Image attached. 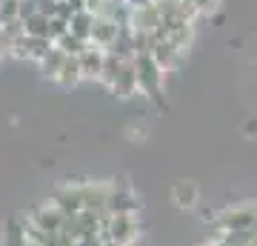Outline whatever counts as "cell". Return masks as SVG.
I'll list each match as a JSON object with an SVG mask.
<instances>
[{
    "mask_svg": "<svg viewBox=\"0 0 257 246\" xmlns=\"http://www.w3.org/2000/svg\"><path fill=\"white\" fill-rule=\"evenodd\" d=\"M111 3H126V0H111Z\"/></svg>",
    "mask_w": 257,
    "mask_h": 246,
    "instance_id": "obj_24",
    "label": "cell"
},
{
    "mask_svg": "<svg viewBox=\"0 0 257 246\" xmlns=\"http://www.w3.org/2000/svg\"><path fill=\"white\" fill-rule=\"evenodd\" d=\"M126 3L132 6V9H143V6H152L155 0H126Z\"/></svg>",
    "mask_w": 257,
    "mask_h": 246,
    "instance_id": "obj_23",
    "label": "cell"
},
{
    "mask_svg": "<svg viewBox=\"0 0 257 246\" xmlns=\"http://www.w3.org/2000/svg\"><path fill=\"white\" fill-rule=\"evenodd\" d=\"M63 60H66V55L57 49L55 43H52V49L46 52V57L40 60V69H43V74H46V77H52V80H55L57 72H60V66H63Z\"/></svg>",
    "mask_w": 257,
    "mask_h": 246,
    "instance_id": "obj_15",
    "label": "cell"
},
{
    "mask_svg": "<svg viewBox=\"0 0 257 246\" xmlns=\"http://www.w3.org/2000/svg\"><path fill=\"white\" fill-rule=\"evenodd\" d=\"M12 49V55L15 57H26V60H43L46 57V52L52 49V40H46V37H26V35H20L15 37L9 43Z\"/></svg>",
    "mask_w": 257,
    "mask_h": 246,
    "instance_id": "obj_5",
    "label": "cell"
},
{
    "mask_svg": "<svg viewBox=\"0 0 257 246\" xmlns=\"http://www.w3.org/2000/svg\"><path fill=\"white\" fill-rule=\"evenodd\" d=\"M20 29H23L26 37H46L49 40V18H43L40 12L29 15L26 20H20Z\"/></svg>",
    "mask_w": 257,
    "mask_h": 246,
    "instance_id": "obj_13",
    "label": "cell"
},
{
    "mask_svg": "<svg viewBox=\"0 0 257 246\" xmlns=\"http://www.w3.org/2000/svg\"><path fill=\"white\" fill-rule=\"evenodd\" d=\"M3 246H26V240H23V226H20V223H15V220H9V223H6V232H3Z\"/></svg>",
    "mask_w": 257,
    "mask_h": 246,
    "instance_id": "obj_18",
    "label": "cell"
},
{
    "mask_svg": "<svg viewBox=\"0 0 257 246\" xmlns=\"http://www.w3.org/2000/svg\"><path fill=\"white\" fill-rule=\"evenodd\" d=\"M111 92H114L117 98H135V95H138V77H135L132 60H128V63H123V69H120V74H117V80L111 83Z\"/></svg>",
    "mask_w": 257,
    "mask_h": 246,
    "instance_id": "obj_11",
    "label": "cell"
},
{
    "mask_svg": "<svg viewBox=\"0 0 257 246\" xmlns=\"http://www.w3.org/2000/svg\"><path fill=\"white\" fill-rule=\"evenodd\" d=\"M132 69H135V77H138V92L149 95L157 103H163V69L149 55H135Z\"/></svg>",
    "mask_w": 257,
    "mask_h": 246,
    "instance_id": "obj_1",
    "label": "cell"
},
{
    "mask_svg": "<svg viewBox=\"0 0 257 246\" xmlns=\"http://www.w3.org/2000/svg\"><path fill=\"white\" fill-rule=\"evenodd\" d=\"M197 201H200V189L194 181H177L172 186V203L177 209H194Z\"/></svg>",
    "mask_w": 257,
    "mask_h": 246,
    "instance_id": "obj_10",
    "label": "cell"
},
{
    "mask_svg": "<svg viewBox=\"0 0 257 246\" xmlns=\"http://www.w3.org/2000/svg\"><path fill=\"white\" fill-rule=\"evenodd\" d=\"M103 57H106V49H97V46L86 43V49H83L80 55H77V66H80V77H100Z\"/></svg>",
    "mask_w": 257,
    "mask_h": 246,
    "instance_id": "obj_8",
    "label": "cell"
},
{
    "mask_svg": "<svg viewBox=\"0 0 257 246\" xmlns=\"http://www.w3.org/2000/svg\"><path fill=\"white\" fill-rule=\"evenodd\" d=\"M192 6L197 15H211V12H217L220 0H192Z\"/></svg>",
    "mask_w": 257,
    "mask_h": 246,
    "instance_id": "obj_21",
    "label": "cell"
},
{
    "mask_svg": "<svg viewBox=\"0 0 257 246\" xmlns=\"http://www.w3.org/2000/svg\"><path fill=\"white\" fill-rule=\"evenodd\" d=\"M140 235V220L138 215H106L103 220V232L100 237L106 243L114 246H132Z\"/></svg>",
    "mask_w": 257,
    "mask_h": 246,
    "instance_id": "obj_2",
    "label": "cell"
},
{
    "mask_svg": "<svg viewBox=\"0 0 257 246\" xmlns=\"http://www.w3.org/2000/svg\"><path fill=\"white\" fill-rule=\"evenodd\" d=\"M149 35H152V32H149ZM177 55H180V52H177V49L169 43L166 37H155V35H152V49H149V57H152V60H155L163 72H169V69L175 66Z\"/></svg>",
    "mask_w": 257,
    "mask_h": 246,
    "instance_id": "obj_9",
    "label": "cell"
},
{
    "mask_svg": "<svg viewBox=\"0 0 257 246\" xmlns=\"http://www.w3.org/2000/svg\"><path fill=\"white\" fill-rule=\"evenodd\" d=\"M138 195L128 183H114L109 186V198H106V215H135L138 212Z\"/></svg>",
    "mask_w": 257,
    "mask_h": 246,
    "instance_id": "obj_4",
    "label": "cell"
},
{
    "mask_svg": "<svg viewBox=\"0 0 257 246\" xmlns=\"http://www.w3.org/2000/svg\"><path fill=\"white\" fill-rule=\"evenodd\" d=\"M55 80L60 83V86H66V89H69V86H74V83L80 80V66H77V57H66Z\"/></svg>",
    "mask_w": 257,
    "mask_h": 246,
    "instance_id": "obj_16",
    "label": "cell"
},
{
    "mask_svg": "<svg viewBox=\"0 0 257 246\" xmlns=\"http://www.w3.org/2000/svg\"><path fill=\"white\" fill-rule=\"evenodd\" d=\"M55 3H63V0H55Z\"/></svg>",
    "mask_w": 257,
    "mask_h": 246,
    "instance_id": "obj_25",
    "label": "cell"
},
{
    "mask_svg": "<svg viewBox=\"0 0 257 246\" xmlns=\"http://www.w3.org/2000/svg\"><path fill=\"white\" fill-rule=\"evenodd\" d=\"M66 32H69V20L63 18H49V40L55 43L57 37H63Z\"/></svg>",
    "mask_w": 257,
    "mask_h": 246,
    "instance_id": "obj_20",
    "label": "cell"
},
{
    "mask_svg": "<svg viewBox=\"0 0 257 246\" xmlns=\"http://www.w3.org/2000/svg\"><path fill=\"white\" fill-rule=\"evenodd\" d=\"M92 23H94V15H92L89 9H86V12H77V15H72V20H69V35H74L77 40H86V43H89Z\"/></svg>",
    "mask_w": 257,
    "mask_h": 246,
    "instance_id": "obj_12",
    "label": "cell"
},
{
    "mask_svg": "<svg viewBox=\"0 0 257 246\" xmlns=\"http://www.w3.org/2000/svg\"><path fill=\"white\" fill-rule=\"evenodd\" d=\"M18 12H20V0H0V26H6L12 20H20Z\"/></svg>",
    "mask_w": 257,
    "mask_h": 246,
    "instance_id": "obj_19",
    "label": "cell"
},
{
    "mask_svg": "<svg viewBox=\"0 0 257 246\" xmlns=\"http://www.w3.org/2000/svg\"><path fill=\"white\" fill-rule=\"evenodd\" d=\"M69 246H103V237H80V240H72Z\"/></svg>",
    "mask_w": 257,
    "mask_h": 246,
    "instance_id": "obj_22",
    "label": "cell"
},
{
    "mask_svg": "<svg viewBox=\"0 0 257 246\" xmlns=\"http://www.w3.org/2000/svg\"><path fill=\"white\" fill-rule=\"evenodd\" d=\"M29 220H32L40 232H46V235H60V232H63V223H66L63 212L57 209L55 203H46V206L35 209Z\"/></svg>",
    "mask_w": 257,
    "mask_h": 246,
    "instance_id": "obj_6",
    "label": "cell"
},
{
    "mask_svg": "<svg viewBox=\"0 0 257 246\" xmlns=\"http://www.w3.org/2000/svg\"><path fill=\"white\" fill-rule=\"evenodd\" d=\"M55 46L63 52L66 57H77L83 49H86V40H77L74 35H69V32H66L63 37H57V40H55Z\"/></svg>",
    "mask_w": 257,
    "mask_h": 246,
    "instance_id": "obj_17",
    "label": "cell"
},
{
    "mask_svg": "<svg viewBox=\"0 0 257 246\" xmlns=\"http://www.w3.org/2000/svg\"><path fill=\"white\" fill-rule=\"evenodd\" d=\"M257 226V209L254 206H234L220 215V232L223 235H240L251 232Z\"/></svg>",
    "mask_w": 257,
    "mask_h": 246,
    "instance_id": "obj_3",
    "label": "cell"
},
{
    "mask_svg": "<svg viewBox=\"0 0 257 246\" xmlns=\"http://www.w3.org/2000/svg\"><path fill=\"white\" fill-rule=\"evenodd\" d=\"M123 63H126V60H120L117 55L106 52V57H103V69H100V77H97V80L106 83V86L111 89V83L117 80V74H120V69H123Z\"/></svg>",
    "mask_w": 257,
    "mask_h": 246,
    "instance_id": "obj_14",
    "label": "cell"
},
{
    "mask_svg": "<svg viewBox=\"0 0 257 246\" xmlns=\"http://www.w3.org/2000/svg\"><path fill=\"white\" fill-rule=\"evenodd\" d=\"M120 23L111 18H94L92 32H89V43L97 46V49H111V43L117 40Z\"/></svg>",
    "mask_w": 257,
    "mask_h": 246,
    "instance_id": "obj_7",
    "label": "cell"
}]
</instances>
